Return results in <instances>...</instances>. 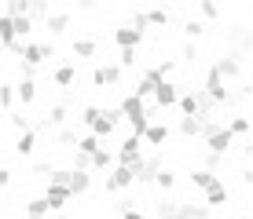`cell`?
Instances as JSON below:
<instances>
[{"label":"cell","instance_id":"1","mask_svg":"<svg viewBox=\"0 0 253 219\" xmlns=\"http://www.w3.org/2000/svg\"><path fill=\"white\" fill-rule=\"evenodd\" d=\"M121 125V113H118V106H99V117H95V125L88 128V135H95L103 143V139H110L114 135V128Z\"/></svg>","mask_w":253,"mask_h":219},{"label":"cell","instance_id":"2","mask_svg":"<svg viewBox=\"0 0 253 219\" xmlns=\"http://www.w3.org/2000/svg\"><path fill=\"white\" fill-rule=\"evenodd\" d=\"M114 161L121 164V168H139V161H143V139H136V135H128L125 143L118 146V154H114Z\"/></svg>","mask_w":253,"mask_h":219},{"label":"cell","instance_id":"3","mask_svg":"<svg viewBox=\"0 0 253 219\" xmlns=\"http://www.w3.org/2000/svg\"><path fill=\"white\" fill-rule=\"evenodd\" d=\"M48 59H55V44H51V40H44V44L33 40V44H26V48H22V66L37 69L41 63H48Z\"/></svg>","mask_w":253,"mask_h":219},{"label":"cell","instance_id":"4","mask_svg":"<svg viewBox=\"0 0 253 219\" xmlns=\"http://www.w3.org/2000/svg\"><path fill=\"white\" fill-rule=\"evenodd\" d=\"M242 66H246V59H242L239 51H228L224 59H216V63H213V69L220 73V81H224V84L235 81V77H242Z\"/></svg>","mask_w":253,"mask_h":219},{"label":"cell","instance_id":"5","mask_svg":"<svg viewBox=\"0 0 253 219\" xmlns=\"http://www.w3.org/2000/svg\"><path fill=\"white\" fill-rule=\"evenodd\" d=\"M162 168H165V164H162V154H151V157H143V161H139V168H136L132 175H136L139 187H154V175H158Z\"/></svg>","mask_w":253,"mask_h":219},{"label":"cell","instance_id":"6","mask_svg":"<svg viewBox=\"0 0 253 219\" xmlns=\"http://www.w3.org/2000/svg\"><path fill=\"white\" fill-rule=\"evenodd\" d=\"M114 84H121V69L114 63H99L92 69V88H114Z\"/></svg>","mask_w":253,"mask_h":219},{"label":"cell","instance_id":"7","mask_svg":"<svg viewBox=\"0 0 253 219\" xmlns=\"http://www.w3.org/2000/svg\"><path fill=\"white\" fill-rule=\"evenodd\" d=\"M162 84V77H158V69H143V73H139V81H136V88H132V95H136V99L139 102H147V99H151V95H154V88H158Z\"/></svg>","mask_w":253,"mask_h":219},{"label":"cell","instance_id":"8","mask_svg":"<svg viewBox=\"0 0 253 219\" xmlns=\"http://www.w3.org/2000/svg\"><path fill=\"white\" fill-rule=\"evenodd\" d=\"M136 183L132 168H121V164H114V168L107 172V194H118V190H128Z\"/></svg>","mask_w":253,"mask_h":219},{"label":"cell","instance_id":"9","mask_svg":"<svg viewBox=\"0 0 253 219\" xmlns=\"http://www.w3.org/2000/svg\"><path fill=\"white\" fill-rule=\"evenodd\" d=\"M154 102H158L162 110H169V106H176V99H180V84H172V81H162L158 88H154V95H151Z\"/></svg>","mask_w":253,"mask_h":219},{"label":"cell","instance_id":"10","mask_svg":"<svg viewBox=\"0 0 253 219\" xmlns=\"http://www.w3.org/2000/svg\"><path fill=\"white\" fill-rule=\"evenodd\" d=\"M41 197L48 201V212H63L66 201H70V190H66V187H59V183H48V190H44Z\"/></svg>","mask_w":253,"mask_h":219},{"label":"cell","instance_id":"11","mask_svg":"<svg viewBox=\"0 0 253 219\" xmlns=\"http://www.w3.org/2000/svg\"><path fill=\"white\" fill-rule=\"evenodd\" d=\"M114 44H118V48L121 51H125V48H139V44H143V33H139V30H132V26H118V30H114Z\"/></svg>","mask_w":253,"mask_h":219},{"label":"cell","instance_id":"12","mask_svg":"<svg viewBox=\"0 0 253 219\" xmlns=\"http://www.w3.org/2000/svg\"><path fill=\"white\" fill-rule=\"evenodd\" d=\"M66 190H70V197H81V194H88V190H92V172H74V168H70Z\"/></svg>","mask_w":253,"mask_h":219},{"label":"cell","instance_id":"13","mask_svg":"<svg viewBox=\"0 0 253 219\" xmlns=\"http://www.w3.org/2000/svg\"><path fill=\"white\" fill-rule=\"evenodd\" d=\"M228 201H231V190H228L224 179H216L213 187L206 190V208H220V205H228Z\"/></svg>","mask_w":253,"mask_h":219},{"label":"cell","instance_id":"14","mask_svg":"<svg viewBox=\"0 0 253 219\" xmlns=\"http://www.w3.org/2000/svg\"><path fill=\"white\" fill-rule=\"evenodd\" d=\"M44 22H48V33H51V37H66V33H70V26H74L70 11H51Z\"/></svg>","mask_w":253,"mask_h":219},{"label":"cell","instance_id":"15","mask_svg":"<svg viewBox=\"0 0 253 219\" xmlns=\"http://www.w3.org/2000/svg\"><path fill=\"white\" fill-rule=\"evenodd\" d=\"M169 135H172V131H169V125H165V121H151V125H147V131H143V139H147L151 146H165V143H169Z\"/></svg>","mask_w":253,"mask_h":219},{"label":"cell","instance_id":"16","mask_svg":"<svg viewBox=\"0 0 253 219\" xmlns=\"http://www.w3.org/2000/svg\"><path fill=\"white\" fill-rule=\"evenodd\" d=\"M51 81H55L59 88H70V84L77 81V66L74 63H59L55 69H51Z\"/></svg>","mask_w":253,"mask_h":219},{"label":"cell","instance_id":"17","mask_svg":"<svg viewBox=\"0 0 253 219\" xmlns=\"http://www.w3.org/2000/svg\"><path fill=\"white\" fill-rule=\"evenodd\" d=\"M154 212H158V219H184V212H180V201L169 197V194L158 201V208H154Z\"/></svg>","mask_w":253,"mask_h":219},{"label":"cell","instance_id":"18","mask_svg":"<svg viewBox=\"0 0 253 219\" xmlns=\"http://www.w3.org/2000/svg\"><path fill=\"white\" fill-rule=\"evenodd\" d=\"M88 168H95V172H110V168H114V154H110L107 146H99V150L88 157Z\"/></svg>","mask_w":253,"mask_h":219},{"label":"cell","instance_id":"19","mask_svg":"<svg viewBox=\"0 0 253 219\" xmlns=\"http://www.w3.org/2000/svg\"><path fill=\"white\" fill-rule=\"evenodd\" d=\"M70 51H74V59H92L95 51H99V44H95L92 37H77L74 44H70Z\"/></svg>","mask_w":253,"mask_h":219},{"label":"cell","instance_id":"20","mask_svg":"<svg viewBox=\"0 0 253 219\" xmlns=\"http://www.w3.org/2000/svg\"><path fill=\"white\" fill-rule=\"evenodd\" d=\"M15 99H19L22 106H30V102L37 99V81H19L15 84Z\"/></svg>","mask_w":253,"mask_h":219},{"label":"cell","instance_id":"21","mask_svg":"<svg viewBox=\"0 0 253 219\" xmlns=\"http://www.w3.org/2000/svg\"><path fill=\"white\" fill-rule=\"evenodd\" d=\"M33 150H37V131H22V135H19V143H15V154H19V157H30Z\"/></svg>","mask_w":253,"mask_h":219},{"label":"cell","instance_id":"22","mask_svg":"<svg viewBox=\"0 0 253 219\" xmlns=\"http://www.w3.org/2000/svg\"><path fill=\"white\" fill-rule=\"evenodd\" d=\"M209 121H213V117H209ZM202 125H206V121H198V117H180V135H187V139H198V135H202Z\"/></svg>","mask_w":253,"mask_h":219},{"label":"cell","instance_id":"23","mask_svg":"<svg viewBox=\"0 0 253 219\" xmlns=\"http://www.w3.org/2000/svg\"><path fill=\"white\" fill-rule=\"evenodd\" d=\"M66 117H70V110H66V102H55V106L48 110V117H44V125L48 128H63L66 125Z\"/></svg>","mask_w":253,"mask_h":219},{"label":"cell","instance_id":"24","mask_svg":"<svg viewBox=\"0 0 253 219\" xmlns=\"http://www.w3.org/2000/svg\"><path fill=\"white\" fill-rule=\"evenodd\" d=\"M224 128L231 131V139L235 135H250V117H246V113H235V117H228V125H224Z\"/></svg>","mask_w":253,"mask_h":219},{"label":"cell","instance_id":"25","mask_svg":"<svg viewBox=\"0 0 253 219\" xmlns=\"http://www.w3.org/2000/svg\"><path fill=\"white\" fill-rule=\"evenodd\" d=\"M143 26H169V11L165 7H151V11H139Z\"/></svg>","mask_w":253,"mask_h":219},{"label":"cell","instance_id":"26","mask_svg":"<svg viewBox=\"0 0 253 219\" xmlns=\"http://www.w3.org/2000/svg\"><path fill=\"white\" fill-rule=\"evenodd\" d=\"M216 179H220V175H213V172H206V168H195V172H191V187H198V190H209Z\"/></svg>","mask_w":253,"mask_h":219},{"label":"cell","instance_id":"27","mask_svg":"<svg viewBox=\"0 0 253 219\" xmlns=\"http://www.w3.org/2000/svg\"><path fill=\"white\" fill-rule=\"evenodd\" d=\"M48 15H51V7L44 4V0H26V19H48Z\"/></svg>","mask_w":253,"mask_h":219},{"label":"cell","instance_id":"28","mask_svg":"<svg viewBox=\"0 0 253 219\" xmlns=\"http://www.w3.org/2000/svg\"><path fill=\"white\" fill-rule=\"evenodd\" d=\"M180 212H184V219H209V216H213V208H206V205H187V201H180Z\"/></svg>","mask_w":253,"mask_h":219},{"label":"cell","instance_id":"29","mask_svg":"<svg viewBox=\"0 0 253 219\" xmlns=\"http://www.w3.org/2000/svg\"><path fill=\"white\" fill-rule=\"evenodd\" d=\"M154 187H158L162 194H169V190L176 187V172H172V168H162L158 175H154Z\"/></svg>","mask_w":253,"mask_h":219},{"label":"cell","instance_id":"30","mask_svg":"<svg viewBox=\"0 0 253 219\" xmlns=\"http://www.w3.org/2000/svg\"><path fill=\"white\" fill-rule=\"evenodd\" d=\"M0 110H15V84L11 81L0 84Z\"/></svg>","mask_w":253,"mask_h":219},{"label":"cell","instance_id":"31","mask_svg":"<svg viewBox=\"0 0 253 219\" xmlns=\"http://www.w3.org/2000/svg\"><path fill=\"white\" fill-rule=\"evenodd\" d=\"M99 146H103V143H99L95 135H81V139H77V154H84V157H92Z\"/></svg>","mask_w":253,"mask_h":219},{"label":"cell","instance_id":"32","mask_svg":"<svg viewBox=\"0 0 253 219\" xmlns=\"http://www.w3.org/2000/svg\"><path fill=\"white\" fill-rule=\"evenodd\" d=\"M202 33H206V22H198V19H187V22H184V37H187L191 44L202 37Z\"/></svg>","mask_w":253,"mask_h":219},{"label":"cell","instance_id":"33","mask_svg":"<svg viewBox=\"0 0 253 219\" xmlns=\"http://www.w3.org/2000/svg\"><path fill=\"white\" fill-rule=\"evenodd\" d=\"M59 143H63L66 146V150H77V139H81V135H77V128H59Z\"/></svg>","mask_w":253,"mask_h":219},{"label":"cell","instance_id":"34","mask_svg":"<svg viewBox=\"0 0 253 219\" xmlns=\"http://www.w3.org/2000/svg\"><path fill=\"white\" fill-rule=\"evenodd\" d=\"M7 125H11V128L19 131V135H22V131H30V117H26V113H19V110H11V117H7Z\"/></svg>","mask_w":253,"mask_h":219},{"label":"cell","instance_id":"35","mask_svg":"<svg viewBox=\"0 0 253 219\" xmlns=\"http://www.w3.org/2000/svg\"><path fill=\"white\" fill-rule=\"evenodd\" d=\"M26 216H48V201H44V197L26 201Z\"/></svg>","mask_w":253,"mask_h":219},{"label":"cell","instance_id":"36","mask_svg":"<svg viewBox=\"0 0 253 219\" xmlns=\"http://www.w3.org/2000/svg\"><path fill=\"white\" fill-rule=\"evenodd\" d=\"M4 15H7V19H22V15H26V0H7Z\"/></svg>","mask_w":253,"mask_h":219},{"label":"cell","instance_id":"37","mask_svg":"<svg viewBox=\"0 0 253 219\" xmlns=\"http://www.w3.org/2000/svg\"><path fill=\"white\" fill-rule=\"evenodd\" d=\"M11 26H15V37H26V33H33V22L30 19H26V15H22V19H11Z\"/></svg>","mask_w":253,"mask_h":219},{"label":"cell","instance_id":"38","mask_svg":"<svg viewBox=\"0 0 253 219\" xmlns=\"http://www.w3.org/2000/svg\"><path fill=\"white\" fill-rule=\"evenodd\" d=\"M95 117H99V106H84V110H81V117H77V121H81L84 128H92V125H95Z\"/></svg>","mask_w":253,"mask_h":219},{"label":"cell","instance_id":"39","mask_svg":"<svg viewBox=\"0 0 253 219\" xmlns=\"http://www.w3.org/2000/svg\"><path fill=\"white\" fill-rule=\"evenodd\" d=\"M198 15H202V19H216V15H220V7L206 0V4H198Z\"/></svg>","mask_w":253,"mask_h":219},{"label":"cell","instance_id":"40","mask_svg":"<svg viewBox=\"0 0 253 219\" xmlns=\"http://www.w3.org/2000/svg\"><path fill=\"white\" fill-rule=\"evenodd\" d=\"M220 164H224V157H216V154H206V164H202V168L216 175V168H220Z\"/></svg>","mask_w":253,"mask_h":219},{"label":"cell","instance_id":"41","mask_svg":"<svg viewBox=\"0 0 253 219\" xmlns=\"http://www.w3.org/2000/svg\"><path fill=\"white\" fill-rule=\"evenodd\" d=\"M51 168H55V164H48V161H37V164H33V172H37L41 179H48V175H51Z\"/></svg>","mask_w":253,"mask_h":219},{"label":"cell","instance_id":"42","mask_svg":"<svg viewBox=\"0 0 253 219\" xmlns=\"http://www.w3.org/2000/svg\"><path fill=\"white\" fill-rule=\"evenodd\" d=\"M195 59H198V48H195V44H184V63H195Z\"/></svg>","mask_w":253,"mask_h":219},{"label":"cell","instance_id":"43","mask_svg":"<svg viewBox=\"0 0 253 219\" xmlns=\"http://www.w3.org/2000/svg\"><path fill=\"white\" fill-rule=\"evenodd\" d=\"M11 179H15L11 168H0V187H11Z\"/></svg>","mask_w":253,"mask_h":219},{"label":"cell","instance_id":"44","mask_svg":"<svg viewBox=\"0 0 253 219\" xmlns=\"http://www.w3.org/2000/svg\"><path fill=\"white\" fill-rule=\"evenodd\" d=\"M121 219H143V212H139V208H125V212H121Z\"/></svg>","mask_w":253,"mask_h":219},{"label":"cell","instance_id":"45","mask_svg":"<svg viewBox=\"0 0 253 219\" xmlns=\"http://www.w3.org/2000/svg\"><path fill=\"white\" fill-rule=\"evenodd\" d=\"M30 219H48V216H30Z\"/></svg>","mask_w":253,"mask_h":219},{"label":"cell","instance_id":"46","mask_svg":"<svg viewBox=\"0 0 253 219\" xmlns=\"http://www.w3.org/2000/svg\"><path fill=\"white\" fill-rule=\"evenodd\" d=\"M55 219H70V216H63V212H59V216H55Z\"/></svg>","mask_w":253,"mask_h":219}]
</instances>
